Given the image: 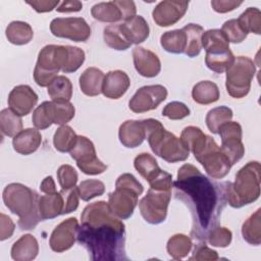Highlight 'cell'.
Wrapping results in <instances>:
<instances>
[{
  "label": "cell",
  "instance_id": "obj_1",
  "mask_svg": "<svg viewBox=\"0 0 261 261\" xmlns=\"http://www.w3.org/2000/svg\"><path fill=\"white\" fill-rule=\"evenodd\" d=\"M173 188L175 198L182 201L192 212L191 236L205 242L208 232L218 225L227 203L225 182H214L196 166L186 163L178 169Z\"/></svg>",
  "mask_w": 261,
  "mask_h": 261
},
{
  "label": "cell",
  "instance_id": "obj_2",
  "mask_svg": "<svg viewBox=\"0 0 261 261\" xmlns=\"http://www.w3.org/2000/svg\"><path fill=\"white\" fill-rule=\"evenodd\" d=\"M77 242L87 249L91 260H127L125 255V225L105 201L89 204L81 215Z\"/></svg>",
  "mask_w": 261,
  "mask_h": 261
},
{
  "label": "cell",
  "instance_id": "obj_3",
  "mask_svg": "<svg viewBox=\"0 0 261 261\" xmlns=\"http://www.w3.org/2000/svg\"><path fill=\"white\" fill-rule=\"evenodd\" d=\"M3 202L11 213L17 215L21 230L34 229L42 221L39 212V196L29 187L12 182L7 185L2 194Z\"/></svg>",
  "mask_w": 261,
  "mask_h": 261
},
{
  "label": "cell",
  "instance_id": "obj_4",
  "mask_svg": "<svg viewBox=\"0 0 261 261\" xmlns=\"http://www.w3.org/2000/svg\"><path fill=\"white\" fill-rule=\"evenodd\" d=\"M146 139L152 152L169 163L185 161L189 158L190 150L180 138L166 130L162 123L153 118L144 119Z\"/></svg>",
  "mask_w": 261,
  "mask_h": 261
},
{
  "label": "cell",
  "instance_id": "obj_5",
  "mask_svg": "<svg viewBox=\"0 0 261 261\" xmlns=\"http://www.w3.org/2000/svg\"><path fill=\"white\" fill-rule=\"evenodd\" d=\"M260 172V163L250 161L237 172L233 182L225 181V197L231 207L241 208L259 198Z\"/></svg>",
  "mask_w": 261,
  "mask_h": 261
},
{
  "label": "cell",
  "instance_id": "obj_6",
  "mask_svg": "<svg viewBox=\"0 0 261 261\" xmlns=\"http://www.w3.org/2000/svg\"><path fill=\"white\" fill-rule=\"evenodd\" d=\"M144 187L130 173H122L115 182V190L108 196V207L119 219L129 218L138 205Z\"/></svg>",
  "mask_w": 261,
  "mask_h": 261
},
{
  "label": "cell",
  "instance_id": "obj_7",
  "mask_svg": "<svg viewBox=\"0 0 261 261\" xmlns=\"http://www.w3.org/2000/svg\"><path fill=\"white\" fill-rule=\"evenodd\" d=\"M68 56L67 46L47 45L41 49L34 69V80L40 87H48L59 70L66 64Z\"/></svg>",
  "mask_w": 261,
  "mask_h": 261
},
{
  "label": "cell",
  "instance_id": "obj_8",
  "mask_svg": "<svg viewBox=\"0 0 261 261\" xmlns=\"http://www.w3.org/2000/svg\"><path fill=\"white\" fill-rule=\"evenodd\" d=\"M202 48L206 51V66L217 73H222L231 65L234 55L229 49V42L219 30L208 31L202 38Z\"/></svg>",
  "mask_w": 261,
  "mask_h": 261
},
{
  "label": "cell",
  "instance_id": "obj_9",
  "mask_svg": "<svg viewBox=\"0 0 261 261\" xmlns=\"http://www.w3.org/2000/svg\"><path fill=\"white\" fill-rule=\"evenodd\" d=\"M255 72L256 66L251 58L247 56L234 57L233 62L226 69L225 87L228 95L236 99L247 96Z\"/></svg>",
  "mask_w": 261,
  "mask_h": 261
},
{
  "label": "cell",
  "instance_id": "obj_10",
  "mask_svg": "<svg viewBox=\"0 0 261 261\" xmlns=\"http://www.w3.org/2000/svg\"><path fill=\"white\" fill-rule=\"evenodd\" d=\"M171 190L150 188L147 195L139 202L143 218L151 224H159L166 219Z\"/></svg>",
  "mask_w": 261,
  "mask_h": 261
},
{
  "label": "cell",
  "instance_id": "obj_11",
  "mask_svg": "<svg viewBox=\"0 0 261 261\" xmlns=\"http://www.w3.org/2000/svg\"><path fill=\"white\" fill-rule=\"evenodd\" d=\"M195 159L204 167L206 173L215 179H221L226 176L232 166L210 136H208L207 143L203 149L195 155Z\"/></svg>",
  "mask_w": 261,
  "mask_h": 261
},
{
  "label": "cell",
  "instance_id": "obj_12",
  "mask_svg": "<svg viewBox=\"0 0 261 261\" xmlns=\"http://www.w3.org/2000/svg\"><path fill=\"white\" fill-rule=\"evenodd\" d=\"M69 153L71 158L76 161L77 167L85 174L97 175L107 169V165L98 159L93 142L87 137L77 136L76 143Z\"/></svg>",
  "mask_w": 261,
  "mask_h": 261
},
{
  "label": "cell",
  "instance_id": "obj_13",
  "mask_svg": "<svg viewBox=\"0 0 261 261\" xmlns=\"http://www.w3.org/2000/svg\"><path fill=\"white\" fill-rule=\"evenodd\" d=\"M53 36L73 42H86L91 36V28L83 17H58L50 22Z\"/></svg>",
  "mask_w": 261,
  "mask_h": 261
},
{
  "label": "cell",
  "instance_id": "obj_14",
  "mask_svg": "<svg viewBox=\"0 0 261 261\" xmlns=\"http://www.w3.org/2000/svg\"><path fill=\"white\" fill-rule=\"evenodd\" d=\"M218 134L221 139L220 150L233 165L240 161L245 154L242 142V126L237 121H228L220 126Z\"/></svg>",
  "mask_w": 261,
  "mask_h": 261
},
{
  "label": "cell",
  "instance_id": "obj_15",
  "mask_svg": "<svg viewBox=\"0 0 261 261\" xmlns=\"http://www.w3.org/2000/svg\"><path fill=\"white\" fill-rule=\"evenodd\" d=\"M167 97V90L162 85H151L140 88L128 102L135 113H143L156 109Z\"/></svg>",
  "mask_w": 261,
  "mask_h": 261
},
{
  "label": "cell",
  "instance_id": "obj_16",
  "mask_svg": "<svg viewBox=\"0 0 261 261\" xmlns=\"http://www.w3.org/2000/svg\"><path fill=\"white\" fill-rule=\"evenodd\" d=\"M79 228V222L75 217H70L60 222L52 231L49 245L52 251L61 253L70 249L75 240Z\"/></svg>",
  "mask_w": 261,
  "mask_h": 261
},
{
  "label": "cell",
  "instance_id": "obj_17",
  "mask_svg": "<svg viewBox=\"0 0 261 261\" xmlns=\"http://www.w3.org/2000/svg\"><path fill=\"white\" fill-rule=\"evenodd\" d=\"M188 6L189 1H161L153 9V20L159 27L173 25L185 15Z\"/></svg>",
  "mask_w": 261,
  "mask_h": 261
},
{
  "label": "cell",
  "instance_id": "obj_18",
  "mask_svg": "<svg viewBox=\"0 0 261 261\" xmlns=\"http://www.w3.org/2000/svg\"><path fill=\"white\" fill-rule=\"evenodd\" d=\"M38 102V95L28 85L14 87L8 96L9 108L19 116L28 115Z\"/></svg>",
  "mask_w": 261,
  "mask_h": 261
},
{
  "label": "cell",
  "instance_id": "obj_19",
  "mask_svg": "<svg viewBox=\"0 0 261 261\" xmlns=\"http://www.w3.org/2000/svg\"><path fill=\"white\" fill-rule=\"evenodd\" d=\"M133 59L136 70L145 77H154L161 70V62L158 56L143 47L137 46L133 49Z\"/></svg>",
  "mask_w": 261,
  "mask_h": 261
},
{
  "label": "cell",
  "instance_id": "obj_20",
  "mask_svg": "<svg viewBox=\"0 0 261 261\" xmlns=\"http://www.w3.org/2000/svg\"><path fill=\"white\" fill-rule=\"evenodd\" d=\"M129 85V77L124 71L111 70L104 77L102 94L109 99H119L126 93Z\"/></svg>",
  "mask_w": 261,
  "mask_h": 261
},
{
  "label": "cell",
  "instance_id": "obj_21",
  "mask_svg": "<svg viewBox=\"0 0 261 261\" xmlns=\"http://www.w3.org/2000/svg\"><path fill=\"white\" fill-rule=\"evenodd\" d=\"M120 143L126 148H136L146 139V125L144 120H126L118 129Z\"/></svg>",
  "mask_w": 261,
  "mask_h": 261
},
{
  "label": "cell",
  "instance_id": "obj_22",
  "mask_svg": "<svg viewBox=\"0 0 261 261\" xmlns=\"http://www.w3.org/2000/svg\"><path fill=\"white\" fill-rule=\"evenodd\" d=\"M42 142V136L36 128H25L18 133L12 140L15 152L21 155H30L38 150Z\"/></svg>",
  "mask_w": 261,
  "mask_h": 261
},
{
  "label": "cell",
  "instance_id": "obj_23",
  "mask_svg": "<svg viewBox=\"0 0 261 261\" xmlns=\"http://www.w3.org/2000/svg\"><path fill=\"white\" fill-rule=\"evenodd\" d=\"M39 253V244L30 233L21 236L11 248V258L15 261L34 260Z\"/></svg>",
  "mask_w": 261,
  "mask_h": 261
},
{
  "label": "cell",
  "instance_id": "obj_24",
  "mask_svg": "<svg viewBox=\"0 0 261 261\" xmlns=\"http://www.w3.org/2000/svg\"><path fill=\"white\" fill-rule=\"evenodd\" d=\"M104 73L97 67H88L80 76L81 91L90 97L98 96L102 93Z\"/></svg>",
  "mask_w": 261,
  "mask_h": 261
},
{
  "label": "cell",
  "instance_id": "obj_25",
  "mask_svg": "<svg viewBox=\"0 0 261 261\" xmlns=\"http://www.w3.org/2000/svg\"><path fill=\"white\" fill-rule=\"evenodd\" d=\"M121 29L132 44L143 43L150 34L149 24L141 15H136L133 18L120 23Z\"/></svg>",
  "mask_w": 261,
  "mask_h": 261
},
{
  "label": "cell",
  "instance_id": "obj_26",
  "mask_svg": "<svg viewBox=\"0 0 261 261\" xmlns=\"http://www.w3.org/2000/svg\"><path fill=\"white\" fill-rule=\"evenodd\" d=\"M63 206V197L60 192L39 197V212L42 220L53 219L62 215Z\"/></svg>",
  "mask_w": 261,
  "mask_h": 261
},
{
  "label": "cell",
  "instance_id": "obj_27",
  "mask_svg": "<svg viewBox=\"0 0 261 261\" xmlns=\"http://www.w3.org/2000/svg\"><path fill=\"white\" fill-rule=\"evenodd\" d=\"M5 35L7 40L11 44L21 46L32 41L34 37V32L32 27L28 22L14 20L7 25Z\"/></svg>",
  "mask_w": 261,
  "mask_h": 261
},
{
  "label": "cell",
  "instance_id": "obj_28",
  "mask_svg": "<svg viewBox=\"0 0 261 261\" xmlns=\"http://www.w3.org/2000/svg\"><path fill=\"white\" fill-rule=\"evenodd\" d=\"M219 89L211 81H201L196 84L192 90L193 100L201 105H208L219 99Z\"/></svg>",
  "mask_w": 261,
  "mask_h": 261
},
{
  "label": "cell",
  "instance_id": "obj_29",
  "mask_svg": "<svg viewBox=\"0 0 261 261\" xmlns=\"http://www.w3.org/2000/svg\"><path fill=\"white\" fill-rule=\"evenodd\" d=\"M134 166L141 176L144 177L149 184L159 176V174L163 171L159 167L156 159L148 153L139 154L134 160Z\"/></svg>",
  "mask_w": 261,
  "mask_h": 261
},
{
  "label": "cell",
  "instance_id": "obj_30",
  "mask_svg": "<svg viewBox=\"0 0 261 261\" xmlns=\"http://www.w3.org/2000/svg\"><path fill=\"white\" fill-rule=\"evenodd\" d=\"M186 34V49L185 54L188 57H196L200 54L202 50V35L204 29L197 23H189L182 28Z\"/></svg>",
  "mask_w": 261,
  "mask_h": 261
},
{
  "label": "cell",
  "instance_id": "obj_31",
  "mask_svg": "<svg viewBox=\"0 0 261 261\" xmlns=\"http://www.w3.org/2000/svg\"><path fill=\"white\" fill-rule=\"evenodd\" d=\"M103 38L106 45L114 50L123 51L132 46V43L123 33L120 23L106 27L103 31Z\"/></svg>",
  "mask_w": 261,
  "mask_h": 261
},
{
  "label": "cell",
  "instance_id": "obj_32",
  "mask_svg": "<svg viewBox=\"0 0 261 261\" xmlns=\"http://www.w3.org/2000/svg\"><path fill=\"white\" fill-rule=\"evenodd\" d=\"M244 240L250 245L259 246L261 243V209H257L242 226Z\"/></svg>",
  "mask_w": 261,
  "mask_h": 261
},
{
  "label": "cell",
  "instance_id": "obj_33",
  "mask_svg": "<svg viewBox=\"0 0 261 261\" xmlns=\"http://www.w3.org/2000/svg\"><path fill=\"white\" fill-rule=\"evenodd\" d=\"M47 92L52 101L68 102L72 97V84L65 75H58L48 86Z\"/></svg>",
  "mask_w": 261,
  "mask_h": 261
},
{
  "label": "cell",
  "instance_id": "obj_34",
  "mask_svg": "<svg viewBox=\"0 0 261 261\" xmlns=\"http://www.w3.org/2000/svg\"><path fill=\"white\" fill-rule=\"evenodd\" d=\"M92 16L102 22H117L122 20L121 12L114 1L100 2L95 4L91 9Z\"/></svg>",
  "mask_w": 261,
  "mask_h": 261
},
{
  "label": "cell",
  "instance_id": "obj_35",
  "mask_svg": "<svg viewBox=\"0 0 261 261\" xmlns=\"http://www.w3.org/2000/svg\"><path fill=\"white\" fill-rule=\"evenodd\" d=\"M193 248V242L190 237L177 233L172 236L166 245L167 253L168 255L175 260L182 259L188 256V254L191 252Z\"/></svg>",
  "mask_w": 261,
  "mask_h": 261
},
{
  "label": "cell",
  "instance_id": "obj_36",
  "mask_svg": "<svg viewBox=\"0 0 261 261\" xmlns=\"http://www.w3.org/2000/svg\"><path fill=\"white\" fill-rule=\"evenodd\" d=\"M160 44L163 47V49L169 53H185L186 34L182 31V29L165 32L160 38Z\"/></svg>",
  "mask_w": 261,
  "mask_h": 261
},
{
  "label": "cell",
  "instance_id": "obj_37",
  "mask_svg": "<svg viewBox=\"0 0 261 261\" xmlns=\"http://www.w3.org/2000/svg\"><path fill=\"white\" fill-rule=\"evenodd\" d=\"M0 128L4 136L14 138L22 130L21 117L10 108H5L0 112Z\"/></svg>",
  "mask_w": 261,
  "mask_h": 261
},
{
  "label": "cell",
  "instance_id": "obj_38",
  "mask_svg": "<svg viewBox=\"0 0 261 261\" xmlns=\"http://www.w3.org/2000/svg\"><path fill=\"white\" fill-rule=\"evenodd\" d=\"M77 140V135L69 125H61L54 134L53 144L57 151L61 153L70 152Z\"/></svg>",
  "mask_w": 261,
  "mask_h": 261
},
{
  "label": "cell",
  "instance_id": "obj_39",
  "mask_svg": "<svg viewBox=\"0 0 261 261\" xmlns=\"http://www.w3.org/2000/svg\"><path fill=\"white\" fill-rule=\"evenodd\" d=\"M233 114L232 110L226 106L215 107L208 111L206 115V125L212 134H218L221 125L231 120Z\"/></svg>",
  "mask_w": 261,
  "mask_h": 261
},
{
  "label": "cell",
  "instance_id": "obj_40",
  "mask_svg": "<svg viewBox=\"0 0 261 261\" xmlns=\"http://www.w3.org/2000/svg\"><path fill=\"white\" fill-rule=\"evenodd\" d=\"M242 29L247 33L261 34V12L256 7L247 8L237 19Z\"/></svg>",
  "mask_w": 261,
  "mask_h": 261
},
{
  "label": "cell",
  "instance_id": "obj_41",
  "mask_svg": "<svg viewBox=\"0 0 261 261\" xmlns=\"http://www.w3.org/2000/svg\"><path fill=\"white\" fill-rule=\"evenodd\" d=\"M32 121L37 129H46L53 124L52 101H45L40 104L33 112Z\"/></svg>",
  "mask_w": 261,
  "mask_h": 261
},
{
  "label": "cell",
  "instance_id": "obj_42",
  "mask_svg": "<svg viewBox=\"0 0 261 261\" xmlns=\"http://www.w3.org/2000/svg\"><path fill=\"white\" fill-rule=\"evenodd\" d=\"M53 105V123L58 125H64L69 122L75 113L73 104L68 102L52 101Z\"/></svg>",
  "mask_w": 261,
  "mask_h": 261
},
{
  "label": "cell",
  "instance_id": "obj_43",
  "mask_svg": "<svg viewBox=\"0 0 261 261\" xmlns=\"http://www.w3.org/2000/svg\"><path fill=\"white\" fill-rule=\"evenodd\" d=\"M80 198L83 201H90L93 198L99 197L104 194L105 186L101 180L98 179H86L83 180L79 187Z\"/></svg>",
  "mask_w": 261,
  "mask_h": 261
},
{
  "label": "cell",
  "instance_id": "obj_44",
  "mask_svg": "<svg viewBox=\"0 0 261 261\" xmlns=\"http://www.w3.org/2000/svg\"><path fill=\"white\" fill-rule=\"evenodd\" d=\"M232 239V233L231 231L223 226H215L214 228H212L207 237H206V241L212 245L213 247H220V248H225L227 247Z\"/></svg>",
  "mask_w": 261,
  "mask_h": 261
},
{
  "label": "cell",
  "instance_id": "obj_45",
  "mask_svg": "<svg viewBox=\"0 0 261 261\" xmlns=\"http://www.w3.org/2000/svg\"><path fill=\"white\" fill-rule=\"evenodd\" d=\"M77 172L71 165L63 164L57 170V179L63 190L74 188L77 182Z\"/></svg>",
  "mask_w": 261,
  "mask_h": 261
},
{
  "label": "cell",
  "instance_id": "obj_46",
  "mask_svg": "<svg viewBox=\"0 0 261 261\" xmlns=\"http://www.w3.org/2000/svg\"><path fill=\"white\" fill-rule=\"evenodd\" d=\"M221 31L224 33L226 36L228 42L231 43H242L246 38H247V33L242 29L240 23L238 22L237 19H229L226 20L222 28Z\"/></svg>",
  "mask_w": 261,
  "mask_h": 261
},
{
  "label": "cell",
  "instance_id": "obj_47",
  "mask_svg": "<svg viewBox=\"0 0 261 261\" xmlns=\"http://www.w3.org/2000/svg\"><path fill=\"white\" fill-rule=\"evenodd\" d=\"M68 48V56H67V61L63 69L61 70L64 73H70L76 71L82 64L85 61V52L79 48V47H72V46H67Z\"/></svg>",
  "mask_w": 261,
  "mask_h": 261
},
{
  "label": "cell",
  "instance_id": "obj_48",
  "mask_svg": "<svg viewBox=\"0 0 261 261\" xmlns=\"http://www.w3.org/2000/svg\"><path fill=\"white\" fill-rule=\"evenodd\" d=\"M163 116L171 119L178 120L190 115V109L186 104L178 101H173L168 103L162 110Z\"/></svg>",
  "mask_w": 261,
  "mask_h": 261
},
{
  "label": "cell",
  "instance_id": "obj_49",
  "mask_svg": "<svg viewBox=\"0 0 261 261\" xmlns=\"http://www.w3.org/2000/svg\"><path fill=\"white\" fill-rule=\"evenodd\" d=\"M60 193L63 197V203H64L62 215L75 211L79 207V200H80V193H79L77 187H74L69 190L62 189Z\"/></svg>",
  "mask_w": 261,
  "mask_h": 261
},
{
  "label": "cell",
  "instance_id": "obj_50",
  "mask_svg": "<svg viewBox=\"0 0 261 261\" xmlns=\"http://www.w3.org/2000/svg\"><path fill=\"white\" fill-rule=\"evenodd\" d=\"M218 254L215 250L210 249L205 244H198L193 252V255L190 257V260H217Z\"/></svg>",
  "mask_w": 261,
  "mask_h": 261
},
{
  "label": "cell",
  "instance_id": "obj_51",
  "mask_svg": "<svg viewBox=\"0 0 261 261\" xmlns=\"http://www.w3.org/2000/svg\"><path fill=\"white\" fill-rule=\"evenodd\" d=\"M114 3L119 8L122 16V20L126 21L134 16H136V4L134 1H126V0H114Z\"/></svg>",
  "mask_w": 261,
  "mask_h": 261
},
{
  "label": "cell",
  "instance_id": "obj_52",
  "mask_svg": "<svg viewBox=\"0 0 261 261\" xmlns=\"http://www.w3.org/2000/svg\"><path fill=\"white\" fill-rule=\"evenodd\" d=\"M14 228H15V225L11 220V218L1 213L0 214V240L5 241L11 238V236L14 232Z\"/></svg>",
  "mask_w": 261,
  "mask_h": 261
},
{
  "label": "cell",
  "instance_id": "obj_53",
  "mask_svg": "<svg viewBox=\"0 0 261 261\" xmlns=\"http://www.w3.org/2000/svg\"><path fill=\"white\" fill-rule=\"evenodd\" d=\"M242 3V1L233 0H213L211 1V6L218 13H226L239 7Z\"/></svg>",
  "mask_w": 261,
  "mask_h": 261
},
{
  "label": "cell",
  "instance_id": "obj_54",
  "mask_svg": "<svg viewBox=\"0 0 261 261\" xmlns=\"http://www.w3.org/2000/svg\"><path fill=\"white\" fill-rule=\"evenodd\" d=\"M27 4L32 6L34 10L39 13L52 11L54 8H57L60 2L57 1H49V0H41V1H28Z\"/></svg>",
  "mask_w": 261,
  "mask_h": 261
},
{
  "label": "cell",
  "instance_id": "obj_55",
  "mask_svg": "<svg viewBox=\"0 0 261 261\" xmlns=\"http://www.w3.org/2000/svg\"><path fill=\"white\" fill-rule=\"evenodd\" d=\"M83 8V4L80 1L76 0H69V1H63L60 2L56 10L58 12L64 13V12H77Z\"/></svg>",
  "mask_w": 261,
  "mask_h": 261
},
{
  "label": "cell",
  "instance_id": "obj_56",
  "mask_svg": "<svg viewBox=\"0 0 261 261\" xmlns=\"http://www.w3.org/2000/svg\"><path fill=\"white\" fill-rule=\"evenodd\" d=\"M40 190L45 194H53L56 192V186L52 176H47L42 180L40 185Z\"/></svg>",
  "mask_w": 261,
  "mask_h": 261
}]
</instances>
